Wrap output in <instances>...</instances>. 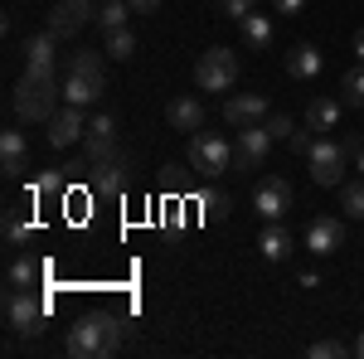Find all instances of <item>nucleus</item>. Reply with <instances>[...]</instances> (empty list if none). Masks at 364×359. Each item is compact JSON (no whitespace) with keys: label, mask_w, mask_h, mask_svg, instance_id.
Wrapping results in <instances>:
<instances>
[{"label":"nucleus","mask_w":364,"mask_h":359,"mask_svg":"<svg viewBox=\"0 0 364 359\" xmlns=\"http://www.w3.org/2000/svg\"><path fill=\"white\" fill-rule=\"evenodd\" d=\"M87 20H92V5H87V0H54V10H49V34H54V39H68V34H78Z\"/></svg>","instance_id":"nucleus-10"},{"label":"nucleus","mask_w":364,"mask_h":359,"mask_svg":"<svg viewBox=\"0 0 364 359\" xmlns=\"http://www.w3.org/2000/svg\"><path fill=\"white\" fill-rule=\"evenodd\" d=\"M267 151H272V132L257 122V127H243L238 132V146H233V166L238 170H257L267 161Z\"/></svg>","instance_id":"nucleus-8"},{"label":"nucleus","mask_w":364,"mask_h":359,"mask_svg":"<svg viewBox=\"0 0 364 359\" xmlns=\"http://www.w3.org/2000/svg\"><path fill=\"white\" fill-rule=\"evenodd\" d=\"M156 5H161V0H132V10H136V15H151Z\"/></svg>","instance_id":"nucleus-37"},{"label":"nucleus","mask_w":364,"mask_h":359,"mask_svg":"<svg viewBox=\"0 0 364 359\" xmlns=\"http://www.w3.org/2000/svg\"><path fill=\"white\" fill-rule=\"evenodd\" d=\"M39 277H44V262H39V257H29V252H15V257H10V267H5V282H10V286H20V291H34V286H39Z\"/></svg>","instance_id":"nucleus-17"},{"label":"nucleus","mask_w":364,"mask_h":359,"mask_svg":"<svg viewBox=\"0 0 364 359\" xmlns=\"http://www.w3.org/2000/svg\"><path fill=\"white\" fill-rule=\"evenodd\" d=\"M238 29H243V44H248V49H267V44H272V20L257 15V10H252L248 20H238Z\"/></svg>","instance_id":"nucleus-22"},{"label":"nucleus","mask_w":364,"mask_h":359,"mask_svg":"<svg viewBox=\"0 0 364 359\" xmlns=\"http://www.w3.org/2000/svg\"><path fill=\"white\" fill-rule=\"evenodd\" d=\"M340 102L345 107H364V63L340 73Z\"/></svg>","instance_id":"nucleus-23"},{"label":"nucleus","mask_w":364,"mask_h":359,"mask_svg":"<svg viewBox=\"0 0 364 359\" xmlns=\"http://www.w3.org/2000/svg\"><path fill=\"white\" fill-rule=\"evenodd\" d=\"M287 73H291V78H316V73H321V49H316V44H296V49L287 54Z\"/></svg>","instance_id":"nucleus-21"},{"label":"nucleus","mask_w":364,"mask_h":359,"mask_svg":"<svg viewBox=\"0 0 364 359\" xmlns=\"http://www.w3.org/2000/svg\"><path fill=\"white\" fill-rule=\"evenodd\" d=\"M102 92H107L102 87V73H68L63 78V102H73V107H92Z\"/></svg>","instance_id":"nucleus-14"},{"label":"nucleus","mask_w":364,"mask_h":359,"mask_svg":"<svg viewBox=\"0 0 364 359\" xmlns=\"http://www.w3.org/2000/svg\"><path fill=\"white\" fill-rule=\"evenodd\" d=\"M44 127H49V146H54V151L73 146L78 136H87V127H83V107H73V102H68L63 112H54V117H49Z\"/></svg>","instance_id":"nucleus-13"},{"label":"nucleus","mask_w":364,"mask_h":359,"mask_svg":"<svg viewBox=\"0 0 364 359\" xmlns=\"http://www.w3.org/2000/svg\"><path fill=\"white\" fill-rule=\"evenodd\" d=\"M63 190V175H39L34 185H29V199H49V194Z\"/></svg>","instance_id":"nucleus-31"},{"label":"nucleus","mask_w":364,"mask_h":359,"mask_svg":"<svg viewBox=\"0 0 364 359\" xmlns=\"http://www.w3.org/2000/svg\"><path fill=\"white\" fill-rule=\"evenodd\" d=\"M272 5H277L282 15H296V10H301V5H306V0H272Z\"/></svg>","instance_id":"nucleus-36"},{"label":"nucleus","mask_w":364,"mask_h":359,"mask_svg":"<svg viewBox=\"0 0 364 359\" xmlns=\"http://www.w3.org/2000/svg\"><path fill=\"white\" fill-rule=\"evenodd\" d=\"M54 34L44 29V34H29L25 39V63H54Z\"/></svg>","instance_id":"nucleus-26"},{"label":"nucleus","mask_w":364,"mask_h":359,"mask_svg":"<svg viewBox=\"0 0 364 359\" xmlns=\"http://www.w3.org/2000/svg\"><path fill=\"white\" fill-rule=\"evenodd\" d=\"M117 340H122L117 316H107V311H92V316H83V321L68 331V340H63V355H68V359H107V355L117 350Z\"/></svg>","instance_id":"nucleus-2"},{"label":"nucleus","mask_w":364,"mask_h":359,"mask_svg":"<svg viewBox=\"0 0 364 359\" xmlns=\"http://www.w3.org/2000/svg\"><path fill=\"white\" fill-rule=\"evenodd\" d=\"M29 233H34V219L25 223L20 209H5V243H29Z\"/></svg>","instance_id":"nucleus-28"},{"label":"nucleus","mask_w":364,"mask_h":359,"mask_svg":"<svg viewBox=\"0 0 364 359\" xmlns=\"http://www.w3.org/2000/svg\"><path fill=\"white\" fill-rule=\"evenodd\" d=\"M112 151H117V122H112V112H102V117H92V127H87V156L102 161V156H112Z\"/></svg>","instance_id":"nucleus-16"},{"label":"nucleus","mask_w":364,"mask_h":359,"mask_svg":"<svg viewBox=\"0 0 364 359\" xmlns=\"http://www.w3.org/2000/svg\"><path fill=\"white\" fill-rule=\"evenodd\" d=\"M355 166H360V175H364V151H360V156H355Z\"/></svg>","instance_id":"nucleus-39"},{"label":"nucleus","mask_w":364,"mask_h":359,"mask_svg":"<svg viewBox=\"0 0 364 359\" xmlns=\"http://www.w3.org/2000/svg\"><path fill=\"white\" fill-rule=\"evenodd\" d=\"M107 58H117V63H127V58L136 54V34L132 29H107V49H102Z\"/></svg>","instance_id":"nucleus-25"},{"label":"nucleus","mask_w":364,"mask_h":359,"mask_svg":"<svg viewBox=\"0 0 364 359\" xmlns=\"http://www.w3.org/2000/svg\"><path fill=\"white\" fill-rule=\"evenodd\" d=\"M252 204H257V214H262L267 223H282L291 209H296V194H291V185H287L282 175H262L257 190H252Z\"/></svg>","instance_id":"nucleus-7"},{"label":"nucleus","mask_w":364,"mask_h":359,"mask_svg":"<svg viewBox=\"0 0 364 359\" xmlns=\"http://www.w3.org/2000/svg\"><path fill=\"white\" fill-rule=\"evenodd\" d=\"M345 141H336V136H316L311 141V151H306V166H311V180L316 185H326V190H340L345 180Z\"/></svg>","instance_id":"nucleus-3"},{"label":"nucleus","mask_w":364,"mask_h":359,"mask_svg":"<svg viewBox=\"0 0 364 359\" xmlns=\"http://www.w3.org/2000/svg\"><path fill=\"white\" fill-rule=\"evenodd\" d=\"M340 97H311V107H306V127L311 132H336L340 127Z\"/></svg>","instance_id":"nucleus-19"},{"label":"nucleus","mask_w":364,"mask_h":359,"mask_svg":"<svg viewBox=\"0 0 364 359\" xmlns=\"http://www.w3.org/2000/svg\"><path fill=\"white\" fill-rule=\"evenodd\" d=\"M257 248H262V257H267V262H282V257H291L296 238H291L282 223H267V228H262V238H257Z\"/></svg>","instance_id":"nucleus-20"},{"label":"nucleus","mask_w":364,"mask_h":359,"mask_svg":"<svg viewBox=\"0 0 364 359\" xmlns=\"http://www.w3.org/2000/svg\"><path fill=\"white\" fill-rule=\"evenodd\" d=\"M340 243H345V228H340V219H331V214H316L306 228V252H316V257H331V252H340Z\"/></svg>","instance_id":"nucleus-12"},{"label":"nucleus","mask_w":364,"mask_h":359,"mask_svg":"<svg viewBox=\"0 0 364 359\" xmlns=\"http://www.w3.org/2000/svg\"><path fill=\"white\" fill-rule=\"evenodd\" d=\"M63 102V78H58L54 63H25V78L15 83L10 107L20 122H49Z\"/></svg>","instance_id":"nucleus-1"},{"label":"nucleus","mask_w":364,"mask_h":359,"mask_svg":"<svg viewBox=\"0 0 364 359\" xmlns=\"http://www.w3.org/2000/svg\"><path fill=\"white\" fill-rule=\"evenodd\" d=\"M355 58H360V63H364V29H360V34H355Z\"/></svg>","instance_id":"nucleus-38"},{"label":"nucleus","mask_w":364,"mask_h":359,"mask_svg":"<svg viewBox=\"0 0 364 359\" xmlns=\"http://www.w3.org/2000/svg\"><path fill=\"white\" fill-rule=\"evenodd\" d=\"M44 316H49V306L39 301L34 291H20V286L5 291V321H10L15 335H39L44 331Z\"/></svg>","instance_id":"nucleus-5"},{"label":"nucleus","mask_w":364,"mask_h":359,"mask_svg":"<svg viewBox=\"0 0 364 359\" xmlns=\"http://www.w3.org/2000/svg\"><path fill=\"white\" fill-rule=\"evenodd\" d=\"M25 166H29L25 132H0V170L15 180V175H25Z\"/></svg>","instance_id":"nucleus-15"},{"label":"nucleus","mask_w":364,"mask_h":359,"mask_svg":"<svg viewBox=\"0 0 364 359\" xmlns=\"http://www.w3.org/2000/svg\"><path fill=\"white\" fill-rule=\"evenodd\" d=\"M68 73H102V54L97 49H73L68 54Z\"/></svg>","instance_id":"nucleus-29"},{"label":"nucleus","mask_w":364,"mask_h":359,"mask_svg":"<svg viewBox=\"0 0 364 359\" xmlns=\"http://www.w3.org/2000/svg\"><path fill=\"white\" fill-rule=\"evenodd\" d=\"M355 355H364V335H360V345H355Z\"/></svg>","instance_id":"nucleus-40"},{"label":"nucleus","mask_w":364,"mask_h":359,"mask_svg":"<svg viewBox=\"0 0 364 359\" xmlns=\"http://www.w3.org/2000/svg\"><path fill=\"white\" fill-rule=\"evenodd\" d=\"M127 190V161L122 156H102V161H92V194H102V199H117V194Z\"/></svg>","instance_id":"nucleus-11"},{"label":"nucleus","mask_w":364,"mask_h":359,"mask_svg":"<svg viewBox=\"0 0 364 359\" xmlns=\"http://www.w3.org/2000/svg\"><path fill=\"white\" fill-rule=\"evenodd\" d=\"M311 141H316V132H311L306 122H301V127H296V132H291V141H287V146H291V151H296V156H306V151H311Z\"/></svg>","instance_id":"nucleus-34"},{"label":"nucleus","mask_w":364,"mask_h":359,"mask_svg":"<svg viewBox=\"0 0 364 359\" xmlns=\"http://www.w3.org/2000/svg\"><path fill=\"white\" fill-rule=\"evenodd\" d=\"M340 209H345V219L364 223V180H345L340 185Z\"/></svg>","instance_id":"nucleus-24"},{"label":"nucleus","mask_w":364,"mask_h":359,"mask_svg":"<svg viewBox=\"0 0 364 359\" xmlns=\"http://www.w3.org/2000/svg\"><path fill=\"white\" fill-rule=\"evenodd\" d=\"M262 127H267V132H272V141H291V132H296V122H291V117H267V122H262Z\"/></svg>","instance_id":"nucleus-32"},{"label":"nucleus","mask_w":364,"mask_h":359,"mask_svg":"<svg viewBox=\"0 0 364 359\" xmlns=\"http://www.w3.org/2000/svg\"><path fill=\"white\" fill-rule=\"evenodd\" d=\"M340 355H350L345 340H316V345L306 350V359H340Z\"/></svg>","instance_id":"nucleus-30"},{"label":"nucleus","mask_w":364,"mask_h":359,"mask_svg":"<svg viewBox=\"0 0 364 359\" xmlns=\"http://www.w3.org/2000/svg\"><path fill=\"white\" fill-rule=\"evenodd\" d=\"M195 83L204 92H228V87L238 83V58L233 49H204L195 63Z\"/></svg>","instance_id":"nucleus-4"},{"label":"nucleus","mask_w":364,"mask_h":359,"mask_svg":"<svg viewBox=\"0 0 364 359\" xmlns=\"http://www.w3.org/2000/svg\"><path fill=\"white\" fill-rule=\"evenodd\" d=\"M224 122L233 127V132L267 122V92H238V97H228L224 102Z\"/></svg>","instance_id":"nucleus-9"},{"label":"nucleus","mask_w":364,"mask_h":359,"mask_svg":"<svg viewBox=\"0 0 364 359\" xmlns=\"http://www.w3.org/2000/svg\"><path fill=\"white\" fill-rule=\"evenodd\" d=\"M204 209H209V214H228V194L224 199H219V194H204Z\"/></svg>","instance_id":"nucleus-35"},{"label":"nucleus","mask_w":364,"mask_h":359,"mask_svg":"<svg viewBox=\"0 0 364 359\" xmlns=\"http://www.w3.org/2000/svg\"><path fill=\"white\" fill-rule=\"evenodd\" d=\"M166 122H170V132H199L204 127V107H199L195 97H170Z\"/></svg>","instance_id":"nucleus-18"},{"label":"nucleus","mask_w":364,"mask_h":359,"mask_svg":"<svg viewBox=\"0 0 364 359\" xmlns=\"http://www.w3.org/2000/svg\"><path fill=\"white\" fill-rule=\"evenodd\" d=\"M190 166L204 175V180H214V175H224L233 166V146L224 136H209V132H195L190 136Z\"/></svg>","instance_id":"nucleus-6"},{"label":"nucleus","mask_w":364,"mask_h":359,"mask_svg":"<svg viewBox=\"0 0 364 359\" xmlns=\"http://www.w3.org/2000/svg\"><path fill=\"white\" fill-rule=\"evenodd\" d=\"M127 15H136L132 0H107V5L97 10V25L102 29H127Z\"/></svg>","instance_id":"nucleus-27"},{"label":"nucleus","mask_w":364,"mask_h":359,"mask_svg":"<svg viewBox=\"0 0 364 359\" xmlns=\"http://www.w3.org/2000/svg\"><path fill=\"white\" fill-rule=\"evenodd\" d=\"M219 15H224V20H248L252 0H219Z\"/></svg>","instance_id":"nucleus-33"}]
</instances>
